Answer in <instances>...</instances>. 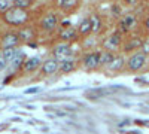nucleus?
Segmentation results:
<instances>
[{"label": "nucleus", "mask_w": 149, "mask_h": 134, "mask_svg": "<svg viewBox=\"0 0 149 134\" xmlns=\"http://www.w3.org/2000/svg\"><path fill=\"white\" fill-rule=\"evenodd\" d=\"M3 19L10 26H22V24H26L29 21V14L24 9L14 6L3 15Z\"/></svg>", "instance_id": "f257e3e1"}, {"label": "nucleus", "mask_w": 149, "mask_h": 134, "mask_svg": "<svg viewBox=\"0 0 149 134\" xmlns=\"http://www.w3.org/2000/svg\"><path fill=\"white\" fill-rule=\"evenodd\" d=\"M146 64V55L142 51H136L134 54L130 55V58L127 60V67L131 72H139L145 67Z\"/></svg>", "instance_id": "f03ea898"}, {"label": "nucleus", "mask_w": 149, "mask_h": 134, "mask_svg": "<svg viewBox=\"0 0 149 134\" xmlns=\"http://www.w3.org/2000/svg\"><path fill=\"white\" fill-rule=\"evenodd\" d=\"M84 67L86 70H95L98 66H102V52H91L86 54L82 60Z\"/></svg>", "instance_id": "7ed1b4c3"}, {"label": "nucleus", "mask_w": 149, "mask_h": 134, "mask_svg": "<svg viewBox=\"0 0 149 134\" xmlns=\"http://www.w3.org/2000/svg\"><path fill=\"white\" fill-rule=\"evenodd\" d=\"M121 43H122V36H121V33H113V34L109 36V37L103 42V46H104L106 51L113 52V51H116L118 48L121 46Z\"/></svg>", "instance_id": "20e7f679"}, {"label": "nucleus", "mask_w": 149, "mask_h": 134, "mask_svg": "<svg viewBox=\"0 0 149 134\" xmlns=\"http://www.w3.org/2000/svg\"><path fill=\"white\" fill-rule=\"evenodd\" d=\"M60 24V19H58V15L57 14H46L42 21H40V26L43 30H48V31H51L54 28H57V26Z\"/></svg>", "instance_id": "39448f33"}, {"label": "nucleus", "mask_w": 149, "mask_h": 134, "mask_svg": "<svg viewBox=\"0 0 149 134\" xmlns=\"http://www.w3.org/2000/svg\"><path fill=\"white\" fill-rule=\"evenodd\" d=\"M122 87H107V88H95L93 91H88L86 95H91V99H97V97H104L109 94H113L116 91H122Z\"/></svg>", "instance_id": "423d86ee"}, {"label": "nucleus", "mask_w": 149, "mask_h": 134, "mask_svg": "<svg viewBox=\"0 0 149 134\" xmlns=\"http://www.w3.org/2000/svg\"><path fill=\"white\" fill-rule=\"evenodd\" d=\"M70 55H72V48L67 43L58 45V46L54 48V58L55 60H61V61H63V60L70 58Z\"/></svg>", "instance_id": "0eeeda50"}, {"label": "nucleus", "mask_w": 149, "mask_h": 134, "mask_svg": "<svg viewBox=\"0 0 149 134\" xmlns=\"http://www.w3.org/2000/svg\"><path fill=\"white\" fill-rule=\"evenodd\" d=\"M143 40L140 36H133V37H130L125 45H124V51L125 52H130V51H134V49H142V45H143Z\"/></svg>", "instance_id": "6e6552de"}, {"label": "nucleus", "mask_w": 149, "mask_h": 134, "mask_svg": "<svg viewBox=\"0 0 149 134\" xmlns=\"http://www.w3.org/2000/svg\"><path fill=\"white\" fill-rule=\"evenodd\" d=\"M57 70H60V63L55 58H48L42 64V72L45 73V75H54Z\"/></svg>", "instance_id": "1a4fd4ad"}, {"label": "nucleus", "mask_w": 149, "mask_h": 134, "mask_svg": "<svg viewBox=\"0 0 149 134\" xmlns=\"http://www.w3.org/2000/svg\"><path fill=\"white\" fill-rule=\"evenodd\" d=\"M19 37H18V34L15 33H8L3 36V39H2V45L3 48H17V45L19 43Z\"/></svg>", "instance_id": "9d476101"}, {"label": "nucleus", "mask_w": 149, "mask_h": 134, "mask_svg": "<svg viewBox=\"0 0 149 134\" xmlns=\"http://www.w3.org/2000/svg\"><path fill=\"white\" fill-rule=\"evenodd\" d=\"M39 66H40V58L39 57H30V58H27V61L24 63L22 70L26 72V73H30V72L37 70V67H39Z\"/></svg>", "instance_id": "9b49d317"}, {"label": "nucleus", "mask_w": 149, "mask_h": 134, "mask_svg": "<svg viewBox=\"0 0 149 134\" xmlns=\"http://www.w3.org/2000/svg\"><path fill=\"white\" fill-rule=\"evenodd\" d=\"M17 34H18L19 40L27 42V43H30V42L34 39V31H33L31 27H22V28H19V31H18Z\"/></svg>", "instance_id": "f8f14e48"}, {"label": "nucleus", "mask_w": 149, "mask_h": 134, "mask_svg": "<svg viewBox=\"0 0 149 134\" xmlns=\"http://www.w3.org/2000/svg\"><path fill=\"white\" fill-rule=\"evenodd\" d=\"M74 67H76V63H74V60H72V58L60 61V70L63 73H70V72L74 70Z\"/></svg>", "instance_id": "ddd939ff"}, {"label": "nucleus", "mask_w": 149, "mask_h": 134, "mask_svg": "<svg viewBox=\"0 0 149 134\" xmlns=\"http://www.w3.org/2000/svg\"><path fill=\"white\" fill-rule=\"evenodd\" d=\"M78 31H79V34H82V36L91 33V31H93V24H91V19H90V18H85V19L79 24Z\"/></svg>", "instance_id": "4468645a"}, {"label": "nucleus", "mask_w": 149, "mask_h": 134, "mask_svg": "<svg viewBox=\"0 0 149 134\" xmlns=\"http://www.w3.org/2000/svg\"><path fill=\"white\" fill-rule=\"evenodd\" d=\"M76 36H78V31L74 30L73 27L63 28V31L60 33V37L63 40H73V39H76Z\"/></svg>", "instance_id": "2eb2a0df"}, {"label": "nucleus", "mask_w": 149, "mask_h": 134, "mask_svg": "<svg viewBox=\"0 0 149 134\" xmlns=\"http://www.w3.org/2000/svg\"><path fill=\"white\" fill-rule=\"evenodd\" d=\"M124 64H125V60H124V57H122V55H116L115 60L112 61V64L109 66V70H110V72H119V70L124 67Z\"/></svg>", "instance_id": "dca6fc26"}, {"label": "nucleus", "mask_w": 149, "mask_h": 134, "mask_svg": "<svg viewBox=\"0 0 149 134\" xmlns=\"http://www.w3.org/2000/svg\"><path fill=\"white\" fill-rule=\"evenodd\" d=\"M124 24H125V27L128 28V30H131V28H134L136 26H137V18H136L134 15H131V14H128V15H125L122 19H121Z\"/></svg>", "instance_id": "f3484780"}, {"label": "nucleus", "mask_w": 149, "mask_h": 134, "mask_svg": "<svg viewBox=\"0 0 149 134\" xmlns=\"http://www.w3.org/2000/svg\"><path fill=\"white\" fill-rule=\"evenodd\" d=\"M26 61H27V58H26V55H24V52H18V55H15V58L12 60V67L19 69L21 66H24Z\"/></svg>", "instance_id": "a211bd4d"}, {"label": "nucleus", "mask_w": 149, "mask_h": 134, "mask_svg": "<svg viewBox=\"0 0 149 134\" xmlns=\"http://www.w3.org/2000/svg\"><path fill=\"white\" fill-rule=\"evenodd\" d=\"M17 55V48H3V52H2V57L6 60V61H12Z\"/></svg>", "instance_id": "6ab92c4d"}, {"label": "nucleus", "mask_w": 149, "mask_h": 134, "mask_svg": "<svg viewBox=\"0 0 149 134\" xmlns=\"http://www.w3.org/2000/svg\"><path fill=\"white\" fill-rule=\"evenodd\" d=\"M115 57L116 55H113V52H109V51H104V52H102V66H110L112 64V61L115 60Z\"/></svg>", "instance_id": "aec40b11"}, {"label": "nucleus", "mask_w": 149, "mask_h": 134, "mask_svg": "<svg viewBox=\"0 0 149 134\" xmlns=\"http://www.w3.org/2000/svg\"><path fill=\"white\" fill-rule=\"evenodd\" d=\"M76 5H78L76 0H60V2H58V6H60L61 9H64V10L72 9V8L76 6Z\"/></svg>", "instance_id": "412c9836"}, {"label": "nucleus", "mask_w": 149, "mask_h": 134, "mask_svg": "<svg viewBox=\"0 0 149 134\" xmlns=\"http://www.w3.org/2000/svg\"><path fill=\"white\" fill-rule=\"evenodd\" d=\"M90 19H91V24H93V33H95V31L100 30V27H102V19H100V17H98V15H93Z\"/></svg>", "instance_id": "4be33fe9"}, {"label": "nucleus", "mask_w": 149, "mask_h": 134, "mask_svg": "<svg viewBox=\"0 0 149 134\" xmlns=\"http://www.w3.org/2000/svg\"><path fill=\"white\" fill-rule=\"evenodd\" d=\"M10 8H14V2H6V0H0V12H6L10 9Z\"/></svg>", "instance_id": "5701e85b"}, {"label": "nucleus", "mask_w": 149, "mask_h": 134, "mask_svg": "<svg viewBox=\"0 0 149 134\" xmlns=\"http://www.w3.org/2000/svg\"><path fill=\"white\" fill-rule=\"evenodd\" d=\"M14 6L26 10V8L31 6V2H30V0H17V2H14Z\"/></svg>", "instance_id": "b1692460"}, {"label": "nucleus", "mask_w": 149, "mask_h": 134, "mask_svg": "<svg viewBox=\"0 0 149 134\" xmlns=\"http://www.w3.org/2000/svg\"><path fill=\"white\" fill-rule=\"evenodd\" d=\"M142 52L148 57L149 55V37L143 40V45H142Z\"/></svg>", "instance_id": "393cba45"}, {"label": "nucleus", "mask_w": 149, "mask_h": 134, "mask_svg": "<svg viewBox=\"0 0 149 134\" xmlns=\"http://www.w3.org/2000/svg\"><path fill=\"white\" fill-rule=\"evenodd\" d=\"M6 64H8V61H6L2 55H0V70H3V69L6 67Z\"/></svg>", "instance_id": "a878e982"}, {"label": "nucleus", "mask_w": 149, "mask_h": 134, "mask_svg": "<svg viewBox=\"0 0 149 134\" xmlns=\"http://www.w3.org/2000/svg\"><path fill=\"white\" fill-rule=\"evenodd\" d=\"M39 91V88H30V90H26L27 94H33V92H37Z\"/></svg>", "instance_id": "bb28decb"}, {"label": "nucleus", "mask_w": 149, "mask_h": 134, "mask_svg": "<svg viewBox=\"0 0 149 134\" xmlns=\"http://www.w3.org/2000/svg\"><path fill=\"white\" fill-rule=\"evenodd\" d=\"M145 28H146V30L149 31V17H148V18L145 19Z\"/></svg>", "instance_id": "cd10ccee"}]
</instances>
